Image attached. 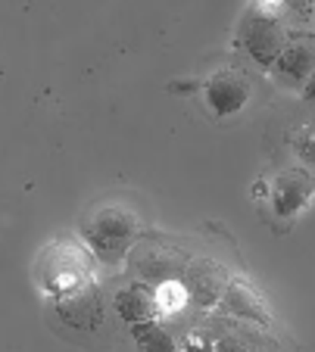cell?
<instances>
[{
  "instance_id": "7",
  "label": "cell",
  "mask_w": 315,
  "mask_h": 352,
  "mask_svg": "<svg viewBox=\"0 0 315 352\" xmlns=\"http://www.w3.org/2000/svg\"><path fill=\"white\" fill-rule=\"evenodd\" d=\"M54 312L63 324L75 327V331H97L103 324V315H107L103 287L97 280H87V284L63 293L54 299Z\"/></svg>"
},
{
  "instance_id": "10",
  "label": "cell",
  "mask_w": 315,
  "mask_h": 352,
  "mask_svg": "<svg viewBox=\"0 0 315 352\" xmlns=\"http://www.w3.org/2000/svg\"><path fill=\"white\" fill-rule=\"evenodd\" d=\"M206 97H209L213 113H219V116L237 113V109H243V103H247V97H250L247 75L235 72V69H221V72H215L213 78L206 81Z\"/></svg>"
},
{
  "instance_id": "14",
  "label": "cell",
  "mask_w": 315,
  "mask_h": 352,
  "mask_svg": "<svg viewBox=\"0 0 315 352\" xmlns=\"http://www.w3.org/2000/svg\"><path fill=\"white\" fill-rule=\"evenodd\" d=\"M213 352H235V349H221V346H213Z\"/></svg>"
},
{
  "instance_id": "2",
  "label": "cell",
  "mask_w": 315,
  "mask_h": 352,
  "mask_svg": "<svg viewBox=\"0 0 315 352\" xmlns=\"http://www.w3.org/2000/svg\"><path fill=\"white\" fill-rule=\"evenodd\" d=\"M188 262V250L182 243H175V240L162 237V234H141L125 253L128 278L134 284L150 287V290L169 284V280H182Z\"/></svg>"
},
{
  "instance_id": "11",
  "label": "cell",
  "mask_w": 315,
  "mask_h": 352,
  "mask_svg": "<svg viewBox=\"0 0 315 352\" xmlns=\"http://www.w3.org/2000/svg\"><path fill=\"white\" fill-rule=\"evenodd\" d=\"M116 309L125 324H141V321L160 318V306H156V293L144 284H128L116 293Z\"/></svg>"
},
{
  "instance_id": "12",
  "label": "cell",
  "mask_w": 315,
  "mask_h": 352,
  "mask_svg": "<svg viewBox=\"0 0 315 352\" xmlns=\"http://www.w3.org/2000/svg\"><path fill=\"white\" fill-rule=\"evenodd\" d=\"M131 337L134 343L141 346V352H178V343L169 333V327L156 321H141V324H131Z\"/></svg>"
},
{
  "instance_id": "6",
  "label": "cell",
  "mask_w": 315,
  "mask_h": 352,
  "mask_svg": "<svg viewBox=\"0 0 315 352\" xmlns=\"http://www.w3.org/2000/svg\"><path fill=\"white\" fill-rule=\"evenodd\" d=\"M228 280L231 274L225 272V265H219L215 259H206V256H191L188 268L182 274V287L188 293L191 309H197V312L215 309L225 287H228Z\"/></svg>"
},
{
  "instance_id": "4",
  "label": "cell",
  "mask_w": 315,
  "mask_h": 352,
  "mask_svg": "<svg viewBox=\"0 0 315 352\" xmlns=\"http://www.w3.org/2000/svg\"><path fill=\"white\" fill-rule=\"evenodd\" d=\"M294 28L284 22L281 7L278 3H253L243 10L241 25H237V44L243 47V54L262 69H272V63L281 56L287 47Z\"/></svg>"
},
{
  "instance_id": "13",
  "label": "cell",
  "mask_w": 315,
  "mask_h": 352,
  "mask_svg": "<svg viewBox=\"0 0 315 352\" xmlns=\"http://www.w3.org/2000/svg\"><path fill=\"white\" fill-rule=\"evenodd\" d=\"M153 293H156V306H160V318H172V315L184 312V309L191 306L182 280H169V284L156 287Z\"/></svg>"
},
{
  "instance_id": "9",
  "label": "cell",
  "mask_w": 315,
  "mask_h": 352,
  "mask_svg": "<svg viewBox=\"0 0 315 352\" xmlns=\"http://www.w3.org/2000/svg\"><path fill=\"white\" fill-rule=\"evenodd\" d=\"M215 309H219L221 315H231V318L259 324V327H265V331L275 324V315H272V309H268L265 296H262L247 278H231Z\"/></svg>"
},
{
  "instance_id": "3",
  "label": "cell",
  "mask_w": 315,
  "mask_h": 352,
  "mask_svg": "<svg viewBox=\"0 0 315 352\" xmlns=\"http://www.w3.org/2000/svg\"><path fill=\"white\" fill-rule=\"evenodd\" d=\"M34 278H38L41 290L56 299L94 278V256L78 240H69V237L50 240L41 250L38 262H34Z\"/></svg>"
},
{
  "instance_id": "1",
  "label": "cell",
  "mask_w": 315,
  "mask_h": 352,
  "mask_svg": "<svg viewBox=\"0 0 315 352\" xmlns=\"http://www.w3.org/2000/svg\"><path fill=\"white\" fill-rule=\"evenodd\" d=\"M144 234V219L134 209L113 203V206H100L97 212H91L81 221V237L85 246L91 250V256L107 265L125 259V253L131 250V243Z\"/></svg>"
},
{
  "instance_id": "8",
  "label": "cell",
  "mask_w": 315,
  "mask_h": 352,
  "mask_svg": "<svg viewBox=\"0 0 315 352\" xmlns=\"http://www.w3.org/2000/svg\"><path fill=\"white\" fill-rule=\"evenodd\" d=\"M312 66H315V44L309 32H294L287 47L281 50L275 63H272V78L281 87L290 91H303L312 81Z\"/></svg>"
},
{
  "instance_id": "5",
  "label": "cell",
  "mask_w": 315,
  "mask_h": 352,
  "mask_svg": "<svg viewBox=\"0 0 315 352\" xmlns=\"http://www.w3.org/2000/svg\"><path fill=\"white\" fill-rule=\"evenodd\" d=\"M194 331H200L209 343L221 346V349L278 352V343H275V337H272V331H265V327H259V324H250V321H241V318H231V315H221V312L200 315Z\"/></svg>"
}]
</instances>
